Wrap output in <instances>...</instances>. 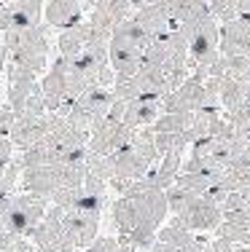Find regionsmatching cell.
<instances>
[{"label": "cell", "mask_w": 250, "mask_h": 252, "mask_svg": "<svg viewBox=\"0 0 250 252\" xmlns=\"http://www.w3.org/2000/svg\"><path fill=\"white\" fill-rule=\"evenodd\" d=\"M151 43V38L145 35L138 22L129 16V19L118 22L110 32L108 40V64L113 67L116 75H135L140 70L143 62V51Z\"/></svg>", "instance_id": "cell-1"}, {"label": "cell", "mask_w": 250, "mask_h": 252, "mask_svg": "<svg viewBox=\"0 0 250 252\" xmlns=\"http://www.w3.org/2000/svg\"><path fill=\"white\" fill-rule=\"evenodd\" d=\"M164 196H167V209L172 212V220L188 228V231H215L218 223L223 220L221 207L205 199V196L186 193L175 185H170L164 190Z\"/></svg>", "instance_id": "cell-2"}, {"label": "cell", "mask_w": 250, "mask_h": 252, "mask_svg": "<svg viewBox=\"0 0 250 252\" xmlns=\"http://www.w3.org/2000/svg\"><path fill=\"white\" fill-rule=\"evenodd\" d=\"M3 46L8 51V59L19 67L33 70L35 75L46 67V57H49V38H46V27H27V30H11L3 32Z\"/></svg>", "instance_id": "cell-3"}, {"label": "cell", "mask_w": 250, "mask_h": 252, "mask_svg": "<svg viewBox=\"0 0 250 252\" xmlns=\"http://www.w3.org/2000/svg\"><path fill=\"white\" fill-rule=\"evenodd\" d=\"M49 201L40 199L35 193H11V196H0V212H3V228L5 233L14 236H25L30 239L33 228L43 220Z\"/></svg>", "instance_id": "cell-4"}, {"label": "cell", "mask_w": 250, "mask_h": 252, "mask_svg": "<svg viewBox=\"0 0 250 252\" xmlns=\"http://www.w3.org/2000/svg\"><path fill=\"white\" fill-rule=\"evenodd\" d=\"M183 32L188 43V67L194 70H205L215 62L218 57V19L213 14H205L194 22L178 27Z\"/></svg>", "instance_id": "cell-5"}, {"label": "cell", "mask_w": 250, "mask_h": 252, "mask_svg": "<svg viewBox=\"0 0 250 252\" xmlns=\"http://www.w3.org/2000/svg\"><path fill=\"white\" fill-rule=\"evenodd\" d=\"M113 92L110 89H89L86 94H81L75 102H68L65 107V121L73 124L75 129L81 131H92L100 121H105L110 113V105H113Z\"/></svg>", "instance_id": "cell-6"}, {"label": "cell", "mask_w": 250, "mask_h": 252, "mask_svg": "<svg viewBox=\"0 0 250 252\" xmlns=\"http://www.w3.org/2000/svg\"><path fill=\"white\" fill-rule=\"evenodd\" d=\"M59 212H62V207L49 204L43 220H40V223L33 228V233H30V242L35 244L38 252H75L73 242L68 239V233H65V228H62Z\"/></svg>", "instance_id": "cell-7"}, {"label": "cell", "mask_w": 250, "mask_h": 252, "mask_svg": "<svg viewBox=\"0 0 250 252\" xmlns=\"http://www.w3.org/2000/svg\"><path fill=\"white\" fill-rule=\"evenodd\" d=\"M135 131L138 129H129V126L121 124V121H110V118H105V121H100L92 131H89L86 151L97 153V156H110L113 151H118V148L127 145V142L135 137Z\"/></svg>", "instance_id": "cell-8"}, {"label": "cell", "mask_w": 250, "mask_h": 252, "mask_svg": "<svg viewBox=\"0 0 250 252\" xmlns=\"http://www.w3.org/2000/svg\"><path fill=\"white\" fill-rule=\"evenodd\" d=\"M199 107H210V102H207L205 81L196 75H188L175 92L162 99V113H194Z\"/></svg>", "instance_id": "cell-9"}, {"label": "cell", "mask_w": 250, "mask_h": 252, "mask_svg": "<svg viewBox=\"0 0 250 252\" xmlns=\"http://www.w3.org/2000/svg\"><path fill=\"white\" fill-rule=\"evenodd\" d=\"M40 0H3L0 5V32L27 30L40 25Z\"/></svg>", "instance_id": "cell-10"}, {"label": "cell", "mask_w": 250, "mask_h": 252, "mask_svg": "<svg viewBox=\"0 0 250 252\" xmlns=\"http://www.w3.org/2000/svg\"><path fill=\"white\" fill-rule=\"evenodd\" d=\"M57 207H59V204H57ZM59 220H62V228H65V233H68V239L73 242L75 250H86L89 244L97 239L100 218H92V215H83V212H78V209L62 207Z\"/></svg>", "instance_id": "cell-11"}, {"label": "cell", "mask_w": 250, "mask_h": 252, "mask_svg": "<svg viewBox=\"0 0 250 252\" xmlns=\"http://www.w3.org/2000/svg\"><path fill=\"white\" fill-rule=\"evenodd\" d=\"M218 54L250 59V22L231 19L218 27Z\"/></svg>", "instance_id": "cell-12"}, {"label": "cell", "mask_w": 250, "mask_h": 252, "mask_svg": "<svg viewBox=\"0 0 250 252\" xmlns=\"http://www.w3.org/2000/svg\"><path fill=\"white\" fill-rule=\"evenodd\" d=\"M38 86V75L27 67H19V64L11 62L8 64V105L11 110H22L25 99L33 94V89Z\"/></svg>", "instance_id": "cell-13"}, {"label": "cell", "mask_w": 250, "mask_h": 252, "mask_svg": "<svg viewBox=\"0 0 250 252\" xmlns=\"http://www.w3.org/2000/svg\"><path fill=\"white\" fill-rule=\"evenodd\" d=\"M159 116H162V99L138 97V99L127 102V110H124L121 124H127L129 129H145V126H151Z\"/></svg>", "instance_id": "cell-14"}, {"label": "cell", "mask_w": 250, "mask_h": 252, "mask_svg": "<svg viewBox=\"0 0 250 252\" xmlns=\"http://www.w3.org/2000/svg\"><path fill=\"white\" fill-rule=\"evenodd\" d=\"M83 0H46V8H43V16L51 27H73L83 22Z\"/></svg>", "instance_id": "cell-15"}, {"label": "cell", "mask_w": 250, "mask_h": 252, "mask_svg": "<svg viewBox=\"0 0 250 252\" xmlns=\"http://www.w3.org/2000/svg\"><path fill=\"white\" fill-rule=\"evenodd\" d=\"M132 19L145 30L148 38H159V35L170 32V30H178L175 22L167 16V11L162 8V5H156V3H148V5H143V8H138L132 14Z\"/></svg>", "instance_id": "cell-16"}, {"label": "cell", "mask_w": 250, "mask_h": 252, "mask_svg": "<svg viewBox=\"0 0 250 252\" xmlns=\"http://www.w3.org/2000/svg\"><path fill=\"white\" fill-rule=\"evenodd\" d=\"M89 38V22H78L73 27H65L59 32V57H75L83 51Z\"/></svg>", "instance_id": "cell-17"}, {"label": "cell", "mask_w": 250, "mask_h": 252, "mask_svg": "<svg viewBox=\"0 0 250 252\" xmlns=\"http://www.w3.org/2000/svg\"><path fill=\"white\" fill-rule=\"evenodd\" d=\"M194 113H162L156 121L151 124L153 131H170V134H183L191 129Z\"/></svg>", "instance_id": "cell-18"}, {"label": "cell", "mask_w": 250, "mask_h": 252, "mask_svg": "<svg viewBox=\"0 0 250 252\" xmlns=\"http://www.w3.org/2000/svg\"><path fill=\"white\" fill-rule=\"evenodd\" d=\"M215 236L250 247V220H221L215 228Z\"/></svg>", "instance_id": "cell-19"}, {"label": "cell", "mask_w": 250, "mask_h": 252, "mask_svg": "<svg viewBox=\"0 0 250 252\" xmlns=\"http://www.w3.org/2000/svg\"><path fill=\"white\" fill-rule=\"evenodd\" d=\"M19 175H22V156H11V161L5 164L3 177H0V196H11L16 193V185H19Z\"/></svg>", "instance_id": "cell-20"}, {"label": "cell", "mask_w": 250, "mask_h": 252, "mask_svg": "<svg viewBox=\"0 0 250 252\" xmlns=\"http://www.w3.org/2000/svg\"><path fill=\"white\" fill-rule=\"evenodd\" d=\"M0 252H38V250H35V244L25 236L0 233Z\"/></svg>", "instance_id": "cell-21"}, {"label": "cell", "mask_w": 250, "mask_h": 252, "mask_svg": "<svg viewBox=\"0 0 250 252\" xmlns=\"http://www.w3.org/2000/svg\"><path fill=\"white\" fill-rule=\"evenodd\" d=\"M237 3H240V0H207L213 16H215V19H221V22L237 19Z\"/></svg>", "instance_id": "cell-22"}, {"label": "cell", "mask_w": 250, "mask_h": 252, "mask_svg": "<svg viewBox=\"0 0 250 252\" xmlns=\"http://www.w3.org/2000/svg\"><path fill=\"white\" fill-rule=\"evenodd\" d=\"M83 252H121V247H118V239L113 236H97Z\"/></svg>", "instance_id": "cell-23"}, {"label": "cell", "mask_w": 250, "mask_h": 252, "mask_svg": "<svg viewBox=\"0 0 250 252\" xmlns=\"http://www.w3.org/2000/svg\"><path fill=\"white\" fill-rule=\"evenodd\" d=\"M14 118H16V113L11 110V105H0V134L3 137H8L11 126H14Z\"/></svg>", "instance_id": "cell-24"}, {"label": "cell", "mask_w": 250, "mask_h": 252, "mask_svg": "<svg viewBox=\"0 0 250 252\" xmlns=\"http://www.w3.org/2000/svg\"><path fill=\"white\" fill-rule=\"evenodd\" d=\"M11 156H14V142L8 140V137H3L0 134V164H8L11 161Z\"/></svg>", "instance_id": "cell-25"}, {"label": "cell", "mask_w": 250, "mask_h": 252, "mask_svg": "<svg viewBox=\"0 0 250 252\" xmlns=\"http://www.w3.org/2000/svg\"><path fill=\"white\" fill-rule=\"evenodd\" d=\"M234 247H240V244L229 242V239H221V236H215V239L210 242V252H231Z\"/></svg>", "instance_id": "cell-26"}, {"label": "cell", "mask_w": 250, "mask_h": 252, "mask_svg": "<svg viewBox=\"0 0 250 252\" xmlns=\"http://www.w3.org/2000/svg\"><path fill=\"white\" fill-rule=\"evenodd\" d=\"M237 19L250 22V0H240V3H237Z\"/></svg>", "instance_id": "cell-27"}, {"label": "cell", "mask_w": 250, "mask_h": 252, "mask_svg": "<svg viewBox=\"0 0 250 252\" xmlns=\"http://www.w3.org/2000/svg\"><path fill=\"white\" fill-rule=\"evenodd\" d=\"M237 81L242 83V89H245V92H248V97H250V64H248V70H245V73H242L240 78H237Z\"/></svg>", "instance_id": "cell-28"}, {"label": "cell", "mask_w": 250, "mask_h": 252, "mask_svg": "<svg viewBox=\"0 0 250 252\" xmlns=\"http://www.w3.org/2000/svg\"><path fill=\"white\" fill-rule=\"evenodd\" d=\"M5 59H8V51H5L3 40H0V73H3V70H5Z\"/></svg>", "instance_id": "cell-29"}, {"label": "cell", "mask_w": 250, "mask_h": 252, "mask_svg": "<svg viewBox=\"0 0 250 252\" xmlns=\"http://www.w3.org/2000/svg\"><path fill=\"white\" fill-rule=\"evenodd\" d=\"M0 40H3V32H0Z\"/></svg>", "instance_id": "cell-30"}, {"label": "cell", "mask_w": 250, "mask_h": 252, "mask_svg": "<svg viewBox=\"0 0 250 252\" xmlns=\"http://www.w3.org/2000/svg\"><path fill=\"white\" fill-rule=\"evenodd\" d=\"M40 3H46V0H40Z\"/></svg>", "instance_id": "cell-31"}, {"label": "cell", "mask_w": 250, "mask_h": 252, "mask_svg": "<svg viewBox=\"0 0 250 252\" xmlns=\"http://www.w3.org/2000/svg\"><path fill=\"white\" fill-rule=\"evenodd\" d=\"M135 252H140V250H135Z\"/></svg>", "instance_id": "cell-32"}]
</instances>
